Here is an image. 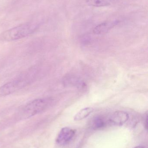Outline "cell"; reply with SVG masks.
<instances>
[{
    "label": "cell",
    "instance_id": "6da1fadb",
    "mask_svg": "<svg viewBox=\"0 0 148 148\" xmlns=\"http://www.w3.org/2000/svg\"><path fill=\"white\" fill-rule=\"evenodd\" d=\"M38 27L39 24L34 22L24 23L5 31L2 34L1 38L7 41L19 40L34 33Z\"/></svg>",
    "mask_w": 148,
    "mask_h": 148
},
{
    "label": "cell",
    "instance_id": "7a4b0ae2",
    "mask_svg": "<svg viewBox=\"0 0 148 148\" xmlns=\"http://www.w3.org/2000/svg\"><path fill=\"white\" fill-rule=\"evenodd\" d=\"M51 100L49 98L36 99L28 103L23 110V116L29 118L43 111L51 103Z\"/></svg>",
    "mask_w": 148,
    "mask_h": 148
},
{
    "label": "cell",
    "instance_id": "3957f363",
    "mask_svg": "<svg viewBox=\"0 0 148 148\" xmlns=\"http://www.w3.org/2000/svg\"><path fill=\"white\" fill-rule=\"evenodd\" d=\"M28 81L26 78L10 81L0 87V97L8 95L21 88L27 84Z\"/></svg>",
    "mask_w": 148,
    "mask_h": 148
},
{
    "label": "cell",
    "instance_id": "277c9868",
    "mask_svg": "<svg viewBox=\"0 0 148 148\" xmlns=\"http://www.w3.org/2000/svg\"><path fill=\"white\" fill-rule=\"evenodd\" d=\"M75 133V130L71 128H63L56 137V143L60 145H66L72 140Z\"/></svg>",
    "mask_w": 148,
    "mask_h": 148
},
{
    "label": "cell",
    "instance_id": "5b68a950",
    "mask_svg": "<svg viewBox=\"0 0 148 148\" xmlns=\"http://www.w3.org/2000/svg\"><path fill=\"white\" fill-rule=\"evenodd\" d=\"M129 119V115L127 112L122 110L116 111L110 116L109 121L116 126H122L126 123Z\"/></svg>",
    "mask_w": 148,
    "mask_h": 148
},
{
    "label": "cell",
    "instance_id": "8992f818",
    "mask_svg": "<svg viewBox=\"0 0 148 148\" xmlns=\"http://www.w3.org/2000/svg\"><path fill=\"white\" fill-rule=\"evenodd\" d=\"M119 23L118 21H107L100 23L94 28L93 32L96 34H105Z\"/></svg>",
    "mask_w": 148,
    "mask_h": 148
},
{
    "label": "cell",
    "instance_id": "52a82bcc",
    "mask_svg": "<svg viewBox=\"0 0 148 148\" xmlns=\"http://www.w3.org/2000/svg\"><path fill=\"white\" fill-rule=\"evenodd\" d=\"M94 110V109L90 107L84 108L76 114L74 116V120L75 121H80L83 120L88 116Z\"/></svg>",
    "mask_w": 148,
    "mask_h": 148
},
{
    "label": "cell",
    "instance_id": "ba28073f",
    "mask_svg": "<svg viewBox=\"0 0 148 148\" xmlns=\"http://www.w3.org/2000/svg\"><path fill=\"white\" fill-rule=\"evenodd\" d=\"M113 0H87V3L89 6L94 7H102L110 5Z\"/></svg>",
    "mask_w": 148,
    "mask_h": 148
},
{
    "label": "cell",
    "instance_id": "9c48e42d",
    "mask_svg": "<svg viewBox=\"0 0 148 148\" xmlns=\"http://www.w3.org/2000/svg\"><path fill=\"white\" fill-rule=\"evenodd\" d=\"M92 127L94 130L101 129L104 127L106 125L105 121L100 116H96L92 121Z\"/></svg>",
    "mask_w": 148,
    "mask_h": 148
},
{
    "label": "cell",
    "instance_id": "30bf717a",
    "mask_svg": "<svg viewBox=\"0 0 148 148\" xmlns=\"http://www.w3.org/2000/svg\"><path fill=\"white\" fill-rule=\"evenodd\" d=\"M134 148H145L144 147H142V146H137V147H135Z\"/></svg>",
    "mask_w": 148,
    "mask_h": 148
}]
</instances>
